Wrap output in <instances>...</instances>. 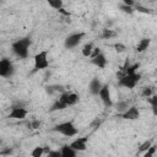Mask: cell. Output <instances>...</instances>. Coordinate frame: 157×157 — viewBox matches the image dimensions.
<instances>
[{
	"mask_svg": "<svg viewBox=\"0 0 157 157\" xmlns=\"http://www.w3.org/2000/svg\"><path fill=\"white\" fill-rule=\"evenodd\" d=\"M139 67H140L139 63H135L132 65L126 64L123 69V74L119 76L118 85L121 86V87L129 88V90L134 88L137 85V82L140 81V77H141V75L137 72Z\"/></svg>",
	"mask_w": 157,
	"mask_h": 157,
	"instance_id": "obj_1",
	"label": "cell"
},
{
	"mask_svg": "<svg viewBox=\"0 0 157 157\" xmlns=\"http://www.w3.org/2000/svg\"><path fill=\"white\" fill-rule=\"evenodd\" d=\"M32 42L31 38L28 37H23L20 39H16L12 44H11V49L13 52V54L20 58V59H27L29 55V47H31Z\"/></svg>",
	"mask_w": 157,
	"mask_h": 157,
	"instance_id": "obj_2",
	"label": "cell"
},
{
	"mask_svg": "<svg viewBox=\"0 0 157 157\" xmlns=\"http://www.w3.org/2000/svg\"><path fill=\"white\" fill-rule=\"evenodd\" d=\"M52 130L55 131V132H59V134H61V135H64V136H66V137H74V136H76L77 132H78V129L76 128V125H75L71 120L59 123V124H56Z\"/></svg>",
	"mask_w": 157,
	"mask_h": 157,
	"instance_id": "obj_3",
	"label": "cell"
},
{
	"mask_svg": "<svg viewBox=\"0 0 157 157\" xmlns=\"http://www.w3.org/2000/svg\"><path fill=\"white\" fill-rule=\"evenodd\" d=\"M49 53L48 50H40L38 52L33 60H34V70H45L49 67L50 63H49V58H48Z\"/></svg>",
	"mask_w": 157,
	"mask_h": 157,
	"instance_id": "obj_4",
	"label": "cell"
},
{
	"mask_svg": "<svg viewBox=\"0 0 157 157\" xmlns=\"http://www.w3.org/2000/svg\"><path fill=\"white\" fill-rule=\"evenodd\" d=\"M85 34H86L85 32H74V33L69 34V36L66 37L65 42H64L65 48H67V49L76 48V47H77V45L81 43V40L83 39Z\"/></svg>",
	"mask_w": 157,
	"mask_h": 157,
	"instance_id": "obj_5",
	"label": "cell"
},
{
	"mask_svg": "<svg viewBox=\"0 0 157 157\" xmlns=\"http://www.w3.org/2000/svg\"><path fill=\"white\" fill-rule=\"evenodd\" d=\"M58 99L64 104L65 108H67V107L75 105V104L78 102L80 97H78V94L75 93V92H67V91H65V92L60 93V96H59Z\"/></svg>",
	"mask_w": 157,
	"mask_h": 157,
	"instance_id": "obj_6",
	"label": "cell"
},
{
	"mask_svg": "<svg viewBox=\"0 0 157 157\" xmlns=\"http://www.w3.org/2000/svg\"><path fill=\"white\" fill-rule=\"evenodd\" d=\"M13 72H15L13 63L7 58L1 59L0 60V76L4 78H7V77L12 76Z\"/></svg>",
	"mask_w": 157,
	"mask_h": 157,
	"instance_id": "obj_7",
	"label": "cell"
},
{
	"mask_svg": "<svg viewBox=\"0 0 157 157\" xmlns=\"http://www.w3.org/2000/svg\"><path fill=\"white\" fill-rule=\"evenodd\" d=\"M98 96H99L101 101L103 102V104H104L105 107H112V105H113V99H112V93H110V87H109V85L104 83Z\"/></svg>",
	"mask_w": 157,
	"mask_h": 157,
	"instance_id": "obj_8",
	"label": "cell"
},
{
	"mask_svg": "<svg viewBox=\"0 0 157 157\" xmlns=\"http://www.w3.org/2000/svg\"><path fill=\"white\" fill-rule=\"evenodd\" d=\"M87 144H88V137L87 136H82V137H76L74 141H71L69 145L77 152H82L86 151L87 148Z\"/></svg>",
	"mask_w": 157,
	"mask_h": 157,
	"instance_id": "obj_9",
	"label": "cell"
},
{
	"mask_svg": "<svg viewBox=\"0 0 157 157\" xmlns=\"http://www.w3.org/2000/svg\"><path fill=\"white\" fill-rule=\"evenodd\" d=\"M28 114V110L23 107H12L11 112L9 113V118L16 120H23Z\"/></svg>",
	"mask_w": 157,
	"mask_h": 157,
	"instance_id": "obj_10",
	"label": "cell"
},
{
	"mask_svg": "<svg viewBox=\"0 0 157 157\" xmlns=\"http://www.w3.org/2000/svg\"><path fill=\"white\" fill-rule=\"evenodd\" d=\"M121 118L125 120H137L140 118V109L136 105H131L128 108L126 112L121 114Z\"/></svg>",
	"mask_w": 157,
	"mask_h": 157,
	"instance_id": "obj_11",
	"label": "cell"
},
{
	"mask_svg": "<svg viewBox=\"0 0 157 157\" xmlns=\"http://www.w3.org/2000/svg\"><path fill=\"white\" fill-rule=\"evenodd\" d=\"M104 83H102V81L98 78V77H93L91 81H90V85H88V91L92 96H98L102 87H103Z\"/></svg>",
	"mask_w": 157,
	"mask_h": 157,
	"instance_id": "obj_12",
	"label": "cell"
},
{
	"mask_svg": "<svg viewBox=\"0 0 157 157\" xmlns=\"http://www.w3.org/2000/svg\"><path fill=\"white\" fill-rule=\"evenodd\" d=\"M90 60H91V64H93V65H94V66H97L98 69H104V67L107 66V63H108L107 56L104 55V53H103V52H102V53H99L98 55H96L94 58H91Z\"/></svg>",
	"mask_w": 157,
	"mask_h": 157,
	"instance_id": "obj_13",
	"label": "cell"
},
{
	"mask_svg": "<svg viewBox=\"0 0 157 157\" xmlns=\"http://www.w3.org/2000/svg\"><path fill=\"white\" fill-rule=\"evenodd\" d=\"M60 153H61V157H76L77 151H75V150L67 144V145H64V146L60 148Z\"/></svg>",
	"mask_w": 157,
	"mask_h": 157,
	"instance_id": "obj_14",
	"label": "cell"
},
{
	"mask_svg": "<svg viewBox=\"0 0 157 157\" xmlns=\"http://www.w3.org/2000/svg\"><path fill=\"white\" fill-rule=\"evenodd\" d=\"M49 148H45L44 146H36L32 151H31V157H43L45 153H49Z\"/></svg>",
	"mask_w": 157,
	"mask_h": 157,
	"instance_id": "obj_15",
	"label": "cell"
},
{
	"mask_svg": "<svg viewBox=\"0 0 157 157\" xmlns=\"http://www.w3.org/2000/svg\"><path fill=\"white\" fill-rule=\"evenodd\" d=\"M151 44V39L150 38H142L139 40V43L136 44V52L137 53H142L145 50H147V48Z\"/></svg>",
	"mask_w": 157,
	"mask_h": 157,
	"instance_id": "obj_16",
	"label": "cell"
},
{
	"mask_svg": "<svg viewBox=\"0 0 157 157\" xmlns=\"http://www.w3.org/2000/svg\"><path fill=\"white\" fill-rule=\"evenodd\" d=\"M94 48H96V47H94L93 43H87V44H85V45L82 47L81 53H82V55H83L85 58H91V55H92Z\"/></svg>",
	"mask_w": 157,
	"mask_h": 157,
	"instance_id": "obj_17",
	"label": "cell"
},
{
	"mask_svg": "<svg viewBox=\"0 0 157 157\" xmlns=\"http://www.w3.org/2000/svg\"><path fill=\"white\" fill-rule=\"evenodd\" d=\"M147 99V103L151 105V109L153 112V115H157V94H152L151 97L146 98Z\"/></svg>",
	"mask_w": 157,
	"mask_h": 157,
	"instance_id": "obj_18",
	"label": "cell"
},
{
	"mask_svg": "<svg viewBox=\"0 0 157 157\" xmlns=\"http://www.w3.org/2000/svg\"><path fill=\"white\" fill-rule=\"evenodd\" d=\"M48 5H49L52 9L58 10V11H60L61 9H64V2H63L61 0H49V1H48Z\"/></svg>",
	"mask_w": 157,
	"mask_h": 157,
	"instance_id": "obj_19",
	"label": "cell"
},
{
	"mask_svg": "<svg viewBox=\"0 0 157 157\" xmlns=\"http://www.w3.org/2000/svg\"><path fill=\"white\" fill-rule=\"evenodd\" d=\"M117 36V32L110 29V28H105L102 31V38L103 39H110V38H114Z\"/></svg>",
	"mask_w": 157,
	"mask_h": 157,
	"instance_id": "obj_20",
	"label": "cell"
},
{
	"mask_svg": "<svg viewBox=\"0 0 157 157\" xmlns=\"http://www.w3.org/2000/svg\"><path fill=\"white\" fill-rule=\"evenodd\" d=\"M152 145H153L152 140H146V141H144V142L139 146V152H140V153H145Z\"/></svg>",
	"mask_w": 157,
	"mask_h": 157,
	"instance_id": "obj_21",
	"label": "cell"
},
{
	"mask_svg": "<svg viewBox=\"0 0 157 157\" xmlns=\"http://www.w3.org/2000/svg\"><path fill=\"white\" fill-rule=\"evenodd\" d=\"M128 108H129V103H128L126 101H120V102L117 103V109H118V112H120L121 114H123L124 112H126Z\"/></svg>",
	"mask_w": 157,
	"mask_h": 157,
	"instance_id": "obj_22",
	"label": "cell"
},
{
	"mask_svg": "<svg viewBox=\"0 0 157 157\" xmlns=\"http://www.w3.org/2000/svg\"><path fill=\"white\" fill-rule=\"evenodd\" d=\"M152 94H155L153 87H145V88H142V92H141V96H142V97L148 98V97H151Z\"/></svg>",
	"mask_w": 157,
	"mask_h": 157,
	"instance_id": "obj_23",
	"label": "cell"
},
{
	"mask_svg": "<svg viewBox=\"0 0 157 157\" xmlns=\"http://www.w3.org/2000/svg\"><path fill=\"white\" fill-rule=\"evenodd\" d=\"M156 151H157V146L153 144L145 153H144V157H153L155 156V153H156Z\"/></svg>",
	"mask_w": 157,
	"mask_h": 157,
	"instance_id": "obj_24",
	"label": "cell"
},
{
	"mask_svg": "<svg viewBox=\"0 0 157 157\" xmlns=\"http://www.w3.org/2000/svg\"><path fill=\"white\" fill-rule=\"evenodd\" d=\"M120 9H121V11H124V12H126V13H132L134 11H135V7H131V6H128V5H125V4H120Z\"/></svg>",
	"mask_w": 157,
	"mask_h": 157,
	"instance_id": "obj_25",
	"label": "cell"
},
{
	"mask_svg": "<svg viewBox=\"0 0 157 157\" xmlns=\"http://www.w3.org/2000/svg\"><path fill=\"white\" fill-rule=\"evenodd\" d=\"M28 126H29L31 129H38V128L40 126V121H39V120H31V121L28 123Z\"/></svg>",
	"mask_w": 157,
	"mask_h": 157,
	"instance_id": "obj_26",
	"label": "cell"
},
{
	"mask_svg": "<svg viewBox=\"0 0 157 157\" xmlns=\"http://www.w3.org/2000/svg\"><path fill=\"white\" fill-rule=\"evenodd\" d=\"M47 157H61L60 150H59V151H56V150H50L49 153L47 155Z\"/></svg>",
	"mask_w": 157,
	"mask_h": 157,
	"instance_id": "obj_27",
	"label": "cell"
},
{
	"mask_svg": "<svg viewBox=\"0 0 157 157\" xmlns=\"http://www.w3.org/2000/svg\"><path fill=\"white\" fill-rule=\"evenodd\" d=\"M114 48H115V50H117L118 53H121V52L125 50V45L121 44V43H115V44H114Z\"/></svg>",
	"mask_w": 157,
	"mask_h": 157,
	"instance_id": "obj_28",
	"label": "cell"
}]
</instances>
